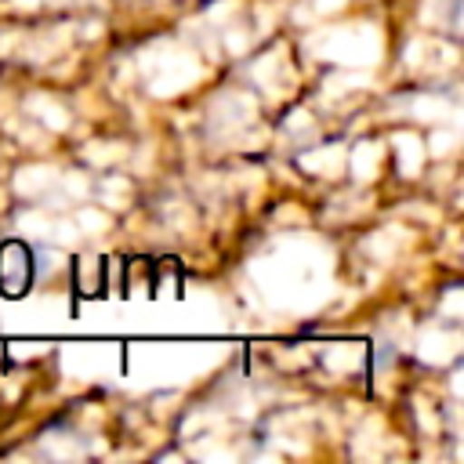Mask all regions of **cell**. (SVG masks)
<instances>
[{
	"instance_id": "1",
	"label": "cell",
	"mask_w": 464,
	"mask_h": 464,
	"mask_svg": "<svg viewBox=\"0 0 464 464\" xmlns=\"http://www.w3.org/2000/svg\"><path fill=\"white\" fill-rule=\"evenodd\" d=\"M33 286V250L18 239L0 243V294L4 297H25Z\"/></svg>"
}]
</instances>
